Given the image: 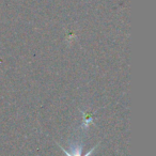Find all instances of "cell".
I'll use <instances>...</instances> for the list:
<instances>
[{
  "label": "cell",
  "instance_id": "7a4b0ae2",
  "mask_svg": "<svg viewBox=\"0 0 156 156\" xmlns=\"http://www.w3.org/2000/svg\"><path fill=\"white\" fill-rule=\"evenodd\" d=\"M92 122V117L90 115H85V124L86 125H89L90 123Z\"/></svg>",
  "mask_w": 156,
  "mask_h": 156
},
{
  "label": "cell",
  "instance_id": "6da1fadb",
  "mask_svg": "<svg viewBox=\"0 0 156 156\" xmlns=\"http://www.w3.org/2000/svg\"><path fill=\"white\" fill-rule=\"evenodd\" d=\"M61 147V150H62V151L64 152L65 154H66V156H83V155H81V151H83V147H79V145H78V147H74V150H73V151H71V152L66 151V150H65L64 147ZM94 149H95V147L91 149V151H89L87 154H86V155H83V156H90V155H91L92 152L94 151Z\"/></svg>",
  "mask_w": 156,
  "mask_h": 156
}]
</instances>
